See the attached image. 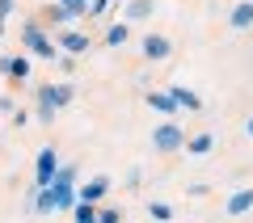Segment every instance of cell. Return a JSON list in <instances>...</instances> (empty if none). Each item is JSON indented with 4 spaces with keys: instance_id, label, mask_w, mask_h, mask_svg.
I'll return each instance as SVG.
<instances>
[{
    "instance_id": "1",
    "label": "cell",
    "mask_w": 253,
    "mask_h": 223,
    "mask_svg": "<svg viewBox=\"0 0 253 223\" xmlns=\"http://www.w3.org/2000/svg\"><path fill=\"white\" fill-rule=\"evenodd\" d=\"M156 139H161V148H173V143H177V131H161Z\"/></svg>"
}]
</instances>
